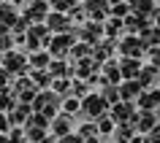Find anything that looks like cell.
Returning a JSON list of instances; mask_svg holds the SVG:
<instances>
[{"instance_id":"6da1fadb","label":"cell","mask_w":160,"mask_h":143,"mask_svg":"<svg viewBox=\"0 0 160 143\" xmlns=\"http://www.w3.org/2000/svg\"><path fill=\"white\" fill-rule=\"evenodd\" d=\"M33 108L41 111V113H46L49 119H54L60 113V108H62V97H60L54 89H41V92L35 95V100H33Z\"/></svg>"},{"instance_id":"7a4b0ae2","label":"cell","mask_w":160,"mask_h":143,"mask_svg":"<svg viewBox=\"0 0 160 143\" xmlns=\"http://www.w3.org/2000/svg\"><path fill=\"white\" fill-rule=\"evenodd\" d=\"M25 51L30 54V51H35V49H43L46 43H49V38H52V30L46 27V22H33V25L27 27V33H25Z\"/></svg>"},{"instance_id":"3957f363","label":"cell","mask_w":160,"mask_h":143,"mask_svg":"<svg viewBox=\"0 0 160 143\" xmlns=\"http://www.w3.org/2000/svg\"><path fill=\"white\" fill-rule=\"evenodd\" d=\"M111 103L103 95H84L82 97V116L84 119H101L103 113H109Z\"/></svg>"},{"instance_id":"277c9868","label":"cell","mask_w":160,"mask_h":143,"mask_svg":"<svg viewBox=\"0 0 160 143\" xmlns=\"http://www.w3.org/2000/svg\"><path fill=\"white\" fill-rule=\"evenodd\" d=\"M73 43H76V33L68 30V33H54L46 43V49L52 51V57H65V54H71Z\"/></svg>"},{"instance_id":"5b68a950","label":"cell","mask_w":160,"mask_h":143,"mask_svg":"<svg viewBox=\"0 0 160 143\" xmlns=\"http://www.w3.org/2000/svg\"><path fill=\"white\" fill-rule=\"evenodd\" d=\"M3 67L11 70L14 76H22V73H30V57H27L25 51H6L3 54Z\"/></svg>"},{"instance_id":"8992f818","label":"cell","mask_w":160,"mask_h":143,"mask_svg":"<svg viewBox=\"0 0 160 143\" xmlns=\"http://www.w3.org/2000/svg\"><path fill=\"white\" fill-rule=\"evenodd\" d=\"M71 130H73V119H71V113H65V111H62V113H57V116L52 119V127H49V138H46V143L65 138Z\"/></svg>"},{"instance_id":"52a82bcc","label":"cell","mask_w":160,"mask_h":143,"mask_svg":"<svg viewBox=\"0 0 160 143\" xmlns=\"http://www.w3.org/2000/svg\"><path fill=\"white\" fill-rule=\"evenodd\" d=\"M43 22H46V27H49L52 33H68V30H71V25H73V22H71V16H68L65 11H57V8L49 11Z\"/></svg>"},{"instance_id":"ba28073f","label":"cell","mask_w":160,"mask_h":143,"mask_svg":"<svg viewBox=\"0 0 160 143\" xmlns=\"http://www.w3.org/2000/svg\"><path fill=\"white\" fill-rule=\"evenodd\" d=\"M109 113L114 116V122H133V116H136L130 100H117V103L109 108Z\"/></svg>"},{"instance_id":"9c48e42d","label":"cell","mask_w":160,"mask_h":143,"mask_svg":"<svg viewBox=\"0 0 160 143\" xmlns=\"http://www.w3.org/2000/svg\"><path fill=\"white\" fill-rule=\"evenodd\" d=\"M147 49V43L141 38H136V35H128L125 41L119 43V51L125 54V57H141V51Z\"/></svg>"},{"instance_id":"30bf717a","label":"cell","mask_w":160,"mask_h":143,"mask_svg":"<svg viewBox=\"0 0 160 143\" xmlns=\"http://www.w3.org/2000/svg\"><path fill=\"white\" fill-rule=\"evenodd\" d=\"M141 92H144V84L138 78H125V84H119V97L122 100H138Z\"/></svg>"},{"instance_id":"8fae6325","label":"cell","mask_w":160,"mask_h":143,"mask_svg":"<svg viewBox=\"0 0 160 143\" xmlns=\"http://www.w3.org/2000/svg\"><path fill=\"white\" fill-rule=\"evenodd\" d=\"M138 108H144V111L160 108V89H144L138 95Z\"/></svg>"},{"instance_id":"7c38bea8","label":"cell","mask_w":160,"mask_h":143,"mask_svg":"<svg viewBox=\"0 0 160 143\" xmlns=\"http://www.w3.org/2000/svg\"><path fill=\"white\" fill-rule=\"evenodd\" d=\"M141 59L138 57H125L122 62H119V70H122V78H138V73H141Z\"/></svg>"},{"instance_id":"4fadbf2b","label":"cell","mask_w":160,"mask_h":143,"mask_svg":"<svg viewBox=\"0 0 160 143\" xmlns=\"http://www.w3.org/2000/svg\"><path fill=\"white\" fill-rule=\"evenodd\" d=\"M133 124H136L138 132H149L152 127H155V111H144L141 108V113H136V116H133Z\"/></svg>"},{"instance_id":"5bb4252c","label":"cell","mask_w":160,"mask_h":143,"mask_svg":"<svg viewBox=\"0 0 160 143\" xmlns=\"http://www.w3.org/2000/svg\"><path fill=\"white\" fill-rule=\"evenodd\" d=\"M49 62H52V51L49 49L30 51V70H35V67H49Z\"/></svg>"},{"instance_id":"9a60e30c","label":"cell","mask_w":160,"mask_h":143,"mask_svg":"<svg viewBox=\"0 0 160 143\" xmlns=\"http://www.w3.org/2000/svg\"><path fill=\"white\" fill-rule=\"evenodd\" d=\"M49 70H52V76H54V78H57V76H71V73H73V67L68 65L62 57H54V59H52V62H49Z\"/></svg>"},{"instance_id":"2e32d148","label":"cell","mask_w":160,"mask_h":143,"mask_svg":"<svg viewBox=\"0 0 160 143\" xmlns=\"http://www.w3.org/2000/svg\"><path fill=\"white\" fill-rule=\"evenodd\" d=\"M79 135H82V138H90V141H95V138H98V122H95V119H90V122H84V124L79 127Z\"/></svg>"},{"instance_id":"e0dca14e","label":"cell","mask_w":160,"mask_h":143,"mask_svg":"<svg viewBox=\"0 0 160 143\" xmlns=\"http://www.w3.org/2000/svg\"><path fill=\"white\" fill-rule=\"evenodd\" d=\"M49 6L52 8H57V11H71V8H76V6H82V0H49Z\"/></svg>"},{"instance_id":"ac0fdd59","label":"cell","mask_w":160,"mask_h":143,"mask_svg":"<svg viewBox=\"0 0 160 143\" xmlns=\"http://www.w3.org/2000/svg\"><path fill=\"white\" fill-rule=\"evenodd\" d=\"M130 8L144 16V14H149V11L155 8V3H152V0H130Z\"/></svg>"},{"instance_id":"d6986e66","label":"cell","mask_w":160,"mask_h":143,"mask_svg":"<svg viewBox=\"0 0 160 143\" xmlns=\"http://www.w3.org/2000/svg\"><path fill=\"white\" fill-rule=\"evenodd\" d=\"M14 43H17V38H14V33H3V35H0V51H3V54L14 49Z\"/></svg>"},{"instance_id":"ffe728a7","label":"cell","mask_w":160,"mask_h":143,"mask_svg":"<svg viewBox=\"0 0 160 143\" xmlns=\"http://www.w3.org/2000/svg\"><path fill=\"white\" fill-rule=\"evenodd\" d=\"M11 130V119H8V111H0V132H8Z\"/></svg>"},{"instance_id":"44dd1931","label":"cell","mask_w":160,"mask_h":143,"mask_svg":"<svg viewBox=\"0 0 160 143\" xmlns=\"http://www.w3.org/2000/svg\"><path fill=\"white\" fill-rule=\"evenodd\" d=\"M155 19H158V22H155V25H158V27H160V14H155Z\"/></svg>"},{"instance_id":"7402d4cb","label":"cell","mask_w":160,"mask_h":143,"mask_svg":"<svg viewBox=\"0 0 160 143\" xmlns=\"http://www.w3.org/2000/svg\"><path fill=\"white\" fill-rule=\"evenodd\" d=\"M0 67H3V51H0Z\"/></svg>"},{"instance_id":"603a6c76","label":"cell","mask_w":160,"mask_h":143,"mask_svg":"<svg viewBox=\"0 0 160 143\" xmlns=\"http://www.w3.org/2000/svg\"><path fill=\"white\" fill-rule=\"evenodd\" d=\"M0 3H6V0H0Z\"/></svg>"}]
</instances>
